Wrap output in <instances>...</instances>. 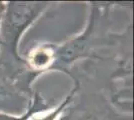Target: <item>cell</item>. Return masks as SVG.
<instances>
[{"label": "cell", "mask_w": 134, "mask_h": 120, "mask_svg": "<svg viewBox=\"0 0 134 120\" xmlns=\"http://www.w3.org/2000/svg\"><path fill=\"white\" fill-rule=\"evenodd\" d=\"M116 5L117 2H90L88 20L83 31L62 43H51L50 71L68 75L80 63L110 57L105 54L106 50L116 51L132 41V21L122 31L116 32L113 28L112 10Z\"/></svg>", "instance_id": "6da1fadb"}, {"label": "cell", "mask_w": 134, "mask_h": 120, "mask_svg": "<svg viewBox=\"0 0 134 120\" xmlns=\"http://www.w3.org/2000/svg\"><path fill=\"white\" fill-rule=\"evenodd\" d=\"M53 3L51 2H5L0 24V59L16 67L27 66L19 53L22 35Z\"/></svg>", "instance_id": "7a4b0ae2"}, {"label": "cell", "mask_w": 134, "mask_h": 120, "mask_svg": "<svg viewBox=\"0 0 134 120\" xmlns=\"http://www.w3.org/2000/svg\"><path fill=\"white\" fill-rule=\"evenodd\" d=\"M73 81L75 93L72 102L66 108L61 120H133L132 113L123 112L112 104L105 87L91 80Z\"/></svg>", "instance_id": "3957f363"}, {"label": "cell", "mask_w": 134, "mask_h": 120, "mask_svg": "<svg viewBox=\"0 0 134 120\" xmlns=\"http://www.w3.org/2000/svg\"><path fill=\"white\" fill-rule=\"evenodd\" d=\"M37 77L27 66L15 67L0 59V112L22 114L35 92L32 83Z\"/></svg>", "instance_id": "277c9868"}, {"label": "cell", "mask_w": 134, "mask_h": 120, "mask_svg": "<svg viewBox=\"0 0 134 120\" xmlns=\"http://www.w3.org/2000/svg\"><path fill=\"white\" fill-rule=\"evenodd\" d=\"M55 106V100H46L40 92H34L33 96L28 104L26 110L22 114L12 115L0 112V120H30L33 115L45 112Z\"/></svg>", "instance_id": "5b68a950"}, {"label": "cell", "mask_w": 134, "mask_h": 120, "mask_svg": "<svg viewBox=\"0 0 134 120\" xmlns=\"http://www.w3.org/2000/svg\"><path fill=\"white\" fill-rule=\"evenodd\" d=\"M74 93H75V87L73 86L71 90L68 92V94L60 102L59 105L54 106L53 108L49 109L45 112H41V113L33 115L30 118V120H61L66 108L69 106V104L72 102Z\"/></svg>", "instance_id": "8992f818"}, {"label": "cell", "mask_w": 134, "mask_h": 120, "mask_svg": "<svg viewBox=\"0 0 134 120\" xmlns=\"http://www.w3.org/2000/svg\"><path fill=\"white\" fill-rule=\"evenodd\" d=\"M5 10V2H1L0 1V24H1V19L3 16V13Z\"/></svg>", "instance_id": "52a82bcc"}]
</instances>
